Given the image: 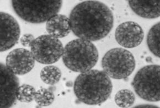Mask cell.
<instances>
[{"mask_svg": "<svg viewBox=\"0 0 160 108\" xmlns=\"http://www.w3.org/2000/svg\"><path fill=\"white\" fill-rule=\"evenodd\" d=\"M71 28L80 39L96 42L105 38L113 28V13L106 4L97 1L78 3L70 14Z\"/></svg>", "mask_w": 160, "mask_h": 108, "instance_id": "cell-1", "label": "cell"}, {"mask_svg": "<svg viewBox=\"0 0 160 108\" xmlns=\"http://www.w3.org/2000/svg\"><path fill=\"white\" fill-rule=\"evenodd\" d=\"M73 89L79 101L93 106L103 103L109 98L113 85L103 71L90 70L78 76Z\"/></svg>", "mask_w": 160, "mask_h": 108, "instance_id": "cell-2", "label": "cell"}, {"mask_svg": "<svg viewBox=\"0 0 160 108\" xmlns=\"http://www.w3.org/2000/svg\"><path fill=\"white\" fill-rule=\"evenodd\" d=\"M98 57L96 47L91 42L80 38L68 42L62 54V61L66 67L80 73L91 70Z\"/></svg>", "mask_w": 160, "mask_h": 108, "instance_id": "cell-3", "label": "cell"}, {"mask_svg": "<svg viewBox=\"0 0 160 108\" xmlns=\"http://www.w3.org/2000/svg\"><path fill=\"white\" fill-rule=\"evenodd\" d=\"M12 7L24 21L33 24L47 22L58 14L62 5L61 0H12Z\"/></svg>", "mask_w": 160, "mask_h": 108, "instance_id": "cell-4", "label": "cell"}, {"mask_svg": "<svg viewBox=\"0 0 160 108\" xmlns=\"http://www.w3.org/2000/svg\"><path fill=\"white\" fill-rule=\"evenodd\" d=\"M135 65V60L132 52L119 47L109 50L102 60L104 72L115 80L128 77L134 71Z\"/></svg>", "mask_w": 160, "mask_h": 108, "instance_id": "cell-5", "label": "cell"}, {"mask_svg": "<svg viewBox=\"0 0 160 108\" xmlns=\"http://www.w3.org/2000/svg\"><path fill=\"white\" fill-rule=\"evenodd\" d=\"M160 67L157 65L144 66L137 72L132 86L141 98L151 102L160 100Z\"/></svg>", "mask_w": 160, "mask_h": 108, "instance_id": "cell-6", "label": "cell"}, {"mask_svg": "<svg viewBox=\"0 0 160 108\" xmlns=\"http://www.w3.org/2000/svg\"><path fill=\"white\" fill-rule=\"evenodd\" d=\"M64 47L59 39L51 35H40L35 39L31 46V52L35 60L45 65L59 61L64 52Z\"/></svg>", "mask_w": 160, "mask_h": 108, "instance_id": "cell-7", "label": "cell"}, {"mask_svg": "<svg viewBox=\"0 0 160 108\" xmlns=\"http://www.w3.org/2000/svg\"><path fill=\"white\" fill-rule=\"evenodd\" d=\"M0 108H11L16 101L19 79L3 62L0 64Z\"/></svg>", "mask_w": 160, "mask_h": 108, "instance_id": "cell-8", "label": "cell"}, {"mask_svg": "<svg viewBox=\"0 0 160 108\" xmlns=\"http://www.w3.org/2000/svg\"><path fill=\"white\" fill-rule=\"evenodd\" d=\"M1 38L0 51H7L16 44L21 34L19 24L11 14L6 12L0 13Z\"/></svg>", "mask_w": 160, "mask_h": 108, "instance_id": "cell-9", "label": "cell"}, {"mask_svg": "<svg viewBox=\"0 0 160 108\" xmlns=\"http://www.w3.org/2000/svg\"><path fill=\"white\" fill-rule=\"evenodd\" d=\"M144 31L141 26L134 22H125L116 29L115 40L125 48H133L139 46L144 39Z\"/></svg>", "mask_w": 160, "mask_h": 108, "instance_id": "cell-10", "label": "cell"}, {"mask_svg": "<svg viewBox=\"0 0 160 108\" xmlns=\"http://www.w3.org/2000/svg\"><path fill=\"white\" fill-rule=\"evenodd\" d=\"M6 65L16 75L29 73L35 65V59L30 51L18 48L12 50L7 55Z\"/></svg>", "mask_w": 160, "mask_h": 108, "instance_id": "cell-11", "label": "cell"}, {"mask_svg": "<svg viewBox=\"0 0 160 108\" xmlns=\"http://www.w3.org/2000/svg\"><path fill=\"white\" fill-rule=\"evenodd\" d=\"M129 4L132 10L142 18L154 19L160 17L159 0H130Z\"/></svg>", "mask_w": 160, "mask_h": 108, "instance_id": "cell-12", "label": "cell"}, {"mask_svg": "<svg viewBox=\"0 0 160 108\" xmlns=\"http://www.w3.org/2000/svg\"><path fill=\"white\" fill-rule=\"evenodd\" d=\"M46 29L49 35L58 39L64 38L71 32L70 19L63 14H56L47 22Z\"/></svg>", "mask_w": 160, "mask_h": 108, "instance_id": "cell-13", "label": "cell"}, {"mask_svg": "<svg viewBox=\"0 0 160 108\" xmlns=\"http://www.w3.org/2000/svg\"><path fill=\"white\" fill-rule=\"evenodd\" d=\"M160 23L158 22L150 29L147 38L148 49L158 57H160Z\"/></svg>", "mask_w": 160, "mask_h": 108, "instance_id": "cell-14", "label": "cell"}, {"mask_svg": "<svg viewBox=\"0 0 160 108\" xmlns=\"http://www.w3.org/2000/svg\"><path fill=\"white\" fill-rule=\"evenodd\" d=\"M61 77V71L58 67L49 65L40 71V77L45 84L54 85L59 82Z\"/></svg>", "mask_w": 160, "mask_h": 108, "instance_id": "cell-15", "label": "cell"}, {"mask_svg": "<svg viewBox=\"0 0 160 108\" xmlns=\"http://www.w3.org/2000/svg\"><path fill=\"white\" fill-rule=\"evenodd\" d=\"M135 94L129 89H122L115 94V103L120 108H129L134 103Z\"/></svg>", "mask_w": 160, "mask_h": 108, "instance_id": "cell-16", "label": "cell"}, {"mask_svg": "<svg viewBox=\"0 0 160 108\" xmlns=\"http://www.w3.org/2000/svg\"><path fill=\"white\" fill-rule=\"evenodd\" d=\"M54 99V94L51 90L40 88L36 91L34 99L38 106H47L53 103Z\"/></svg>", "mask_w": 160, "mask_h": 108, "instance_id": "cell-17", "label": "cell"}, {"mask_svg": "<svg viewBox=\"0 0 160 108\" xmlns=\"http://www.w3.org/2000/svg\"><path fill=\"white\" fill-rule=\"evenodd\" d=\"M36 91L31 85H22L19 86L17 93V99L22 103H30L35 98Z\"/></svg>", "mask_w": 160, "mask_h": 108, "instance_id": "cell-18", "label": "cell"}, {"mask_svg": "<svg viewBox=\"0 0 160 108\" xmlns=\"http://www.w3.org/2000/svg\"><path fill=\"white\" fill-rule=\"evenodd\" d=\"M34 39V37L32 34L27 33L22 37L20 42L21 44L24 47H31V44Z\"/></svg>", "mask_w": 160, "mask_h": 108, "instance_id": "cell-19", "label": "cell"}, {"mask_svg": "<svg viewBox=\"0 0 160 108\" xmlns=\"http://www.w3.org/2000/svg\"><path fill=\"white\" fill-rule=\"evenodd\" d=\"M134 108H158V106H153V105H140V106H136Z\"/></svg>", "mask_w": 160, "mask_h": 108, "instance_id": "cell-20", "label": "cell"}]
</instances>
